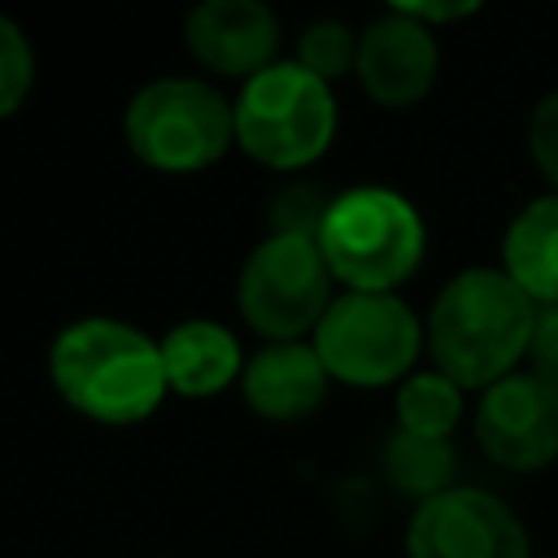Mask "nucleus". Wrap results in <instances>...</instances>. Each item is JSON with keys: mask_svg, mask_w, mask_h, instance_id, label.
Returning <instances> with one entry per match:
<instances>
[{"mask_svg": "<svg viewBox=\"0 0 558 558\" xmlns=\"http://www.w3.org/2000/svg\"><path fill=\"white\" fill-rule=\"evenodd\" d=\"M331 270L314 235H292V231H266L262 244L240 266L235 279V305L244 323L275 340H301L314 331L327 314L331 296Z\"/></svg>", "mask_w": 558, "mask_h": 558, "instance_id": "7", "label": "nucleus"}, {"mask_svg": "<svg viewBox=\"0 0 558 558\" xmlns=\"http://www.w3.org/2000/svg\"><path fill=\"white\" fill-rule=\"evenodd\" d=\"M48 375L61 401L109 427L148 418L170 392L161 340L105 314L57 331L48 349Z\"/></svg>", "mask_w": 558, "mask_h": 558, "instance_id": "2", "label": "nucleus"}, {"mask_svg": "<svg viewBox=\"0 0 558 558\" xmlns=\"http://www.w3.org/2000/svg\"><path fill=\"white\" fill-rule=\"evenodd\" d=\"M536 318L541 305L501 266H466L436 292L423 340L440 375L484 392L527 362Z\"/></svg>", "mask_w": 558, "mask_h": 558, "instance_id": "1", "label": "nucleus"}, {"mask_svg": "<svg viewBox=\"0 0 558 558\" xmlns=\"http://www.w3.org/2000/svg\"><path fill=\"white\" fill-rule=\"evenodd\" d=\"M166 379L179 397H214L244 375V349L231 327L214 318H183L161 336Z\"/></svg>", "mask_w": 558, "mask_h": 558, "instance_id": "13", "label": "nucleus"}, {"mask_svg": "<svg viewBox=\"0 0 558 558\" xmlns=\"http://www.w3.org/2000/svg\"><path fill=\"white\" fill-rule=\"evenodd\" d=\"M475 445L501 471H545L558 462V392L532 371L497 379L475 401Z\"/></svg>", "mask_w": 558, "mask_h": 558, "instance_id": "9", "label": "nucleus"}, {"mask_svg": "<svg viewBox=\"0 0 558 558\" xmlns=\"http://www.w3.org/2000/svg\"><path fill=\"white\" fill-rule=\"evenodd\" d=\"M31 83H35V48L26 31L0 13V118L17 113Z\"/></svg>", "mask_w": 558, "mask_h": 558, "instance_id": "18", "label": "nucleus"}, {"mask_svg": "<svg viewBox=\"0 0 558 558\" xmlns=\"http://www.w3.org/2000/svg\"><path fill=\"white\" fill-rule=\"evenodd\" d=\"M126 148L166 174H192L235 144V109L205 78H153L122 113Z\"/></svg>", "mask_w": 558, "mask_h": 558, "instance_id": "5", "label": "nucleus"}, {"mask_svg": "<svg viewBox=\"0 0 558 558\" xmlns=\"http://www.w3.org/2000/svg\"><path fill=\"white\" fill-rule=\"evenodd\" d=\"M331 388V375L318 357L314 344L305 340H275L262 344L240 375V392L248 401L253 414L270 418V423H296L310 410L323 405Z\"/></svg>", "mask_w": 558, "mask_h": 558, "instance_id": "12", "label": "nucleus"}, {"mask_svg": "<svg viewBox=\"0 0 558 558\" xmlns=\"http://www.w3.org/2000/svg\"><path fill=\"white\" fill-rule=\"evenodd\" d=\"M440 70V48L427 26L414 17L388 9L371 26L357 31V83L362 92L384 109H410L418 105Z\"/></svg>", "mask_w": 558, "mask_h": 558, "instance_id": "10", "label": "nucleus"}, {"mask_svg": "<svg viewBox=\"0 0 558 558\" xmlns=\"http://www.w3.org/2000/svg\"><path fill=\"white\" fill-rule=\"evenodd\" d=\"M462 405H466V388H458L436 366L405 375L392 401L397 427L410 436H427V440H449L453 427L462 423Z\"/></svg>", "mask_w": 558, "mask_h": 558, "instance_id": "16", "label": "nucleus"}, {"mask_svg": "<svg viewBox=\"0 0 558 558\" xmlns=\"http://www.w3.org/2000/svg\"><path fill=\"white\" fill-rule=\"evenodd\" d=\"M501 270L541 305H558V192L532 196L501 235Z\"/></svg>", "mask_w": 558, "mask_h": 558, "instance_id": "14", "label": "nucleus"}, {"mask_svg": "<svg viewBox=\"0 0 558 558\" xmlns=\"http://www.w3.org/2000/svg\"><path fill=\"white\" fill-rule=\"evenodd\" d=\"M231 109L235 144L270 170H301L318 161L336 135L331 83L296 61H275L262 74L244 78Z\"/></svg>", "mask_w": 558, "mask_h": 558, "instance_id": "4", "label": "nucleus"}, {"mask_svg": "<svg viewBox=\"0 0 558 558\" xmlns=\"http://www.w3.org/2000/svg\"><path fill=\"white\" fill-rule=\"evenodd\" d=\"M405 558H532L527 527L488 488L453 484L414 506L405 523Z\"/></svg>", "mask_w": 558, "mask_h": 558, "instance_id": "8", "label": "nucleus"}, {"mask_svg": "<svg viewBox=\"0 0 558 558\" xmlns=\"http://www.w3.org/2000/svg\"><path fill=\"white\" fill-rule=\"evenodd\" d=\"M423 323L397 292H344L314 327V349L331 379L353 388H384L414 375Z\"/></svg>", "mask_w": 558, "mask_h": 558, "instance_id": "6", "label": "nucleus"}, {"mask_svg": "<svg viewBox=\"0 0 558 558\" xmlns=\"http://www.w3.org/2000/svg\"><path fill=\"white\" fill-rule=\"evenodd\" d=\"M296 65L318 74L323 83H336L357 65V31L340 17H318L296 39Z\"/></svg>", "mask_w": 558, "mask_h": 558, "instance_id": "17", "label": "nucleus"}, {"mask_svg": "<svg viewBox=\"0 0 558 558\" xmlns=\"http://www.w3.org/2000/svg\"><path fill=\"white\" fill-rule=\"evenodd\" d=\"M279 35V17L262 0H201L183 22L187 52L227 78H253L275 65Z\"/></svg>", "mask_w": 558, "mask_h": 558, "instance_id": "11", "label": "nucleus"}, {"mask_svg": "<svg viewBox=\"0 0 558 558\" xmlns=\"http://www.w3.org/2000/svg\"><path fill=\"white\" fill-rule=\"evenodd\" d=\"M527 157L545 174L549 192H558V92L541 96L527 113Z\"/></svg>", "mask_w": 558, "mask_h": 558, "instance_id": "20", "label": "nucleus"}, {"mask_svg": "<svg viewBox=\"0 0 558 558\" xmlns=\"http://www.w3.org/2000/svg\"><path fill=\"white\" fill-rule=\"evenodd\" d=\"M527 371L558 392V305L541 310V318H536L532 349H527Z\"/></svg>", "mask_w": 558, "mask_h": 558, "instance_id": "21", "label": "nucleus"}, {"mask_svg": "<svg viewBox=\"0 0 558 558\" xmlns=\"http://www.w3.org/2000/svg\"><path fill=\"white\" fill-rule=\"evenodd\" d=\"M392 9H397V13H405V17H414L418 26H427V31H432V26H440V22L471 17V13H475V0H445V4H440V0H436V4H410V0L401 4V0H397Z\"/></svg>", "mask_w": 558, "mask_h": 558, "instance_id": "22", "label": "nucleus"}, {"mask_svg": "<svg viewBox=\"0 0 558 558\" xmlns=\"http://www.w3.org/2000/svg\"><path fill=\"white\" fill-rule=\"evenodd\" d=\"M327 196L305 187V183H292L283 187L275 201H270V231H292V235H314L318 240V227H323V214H327Z\"/></svg>", "mask_w": 558, "mask_h": 558, "instance_id": "19", "label": "nucleus"}, {"mask_svg": "<svg viewBox=\"0 0 558 558\" xmlns=\"http://www.w3.org/2000/svg\"><path fill=\"white\" fill-rule=\"evenodd\" d=\"M318 248L349 292H397L427 253V227L401 192L366 183L331 196Z\"/></svg>", "mask_w": 558, "mask_h": 558, "instance_id": "3", "label": "nucleus"}, {"mask_svg": "<svg viewBox=\"0 0 558 558\" xmlns=\"http://www.w3.org/2000/svg\"><path fill=\"white\" fill-rule=\"evenodd\" d=\"M458 475V458L449 440H427V436H410L401 427H392V436L384 440V480L414 497V506L440 497L453 488Z\"/></svg>", "mask_w": 558, "mask_h": 558, "instance_id": "15", "label": "nucleus"}]
</instances>
